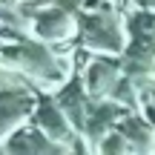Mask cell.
<instances>
[{"label":"cell","mask_w":155,"mask_h":155,"mask_svg":"<svg viewBox=\"0 0 155 155\" xmlns=\"http://www.w3.org/2000/svg\"><path fill=\"white\" fill-rule=\"evenodd\" d=\"M0 61L20 72L26 81H35L46 89L63 86L72 75V63L66 55H58L49 46L26 43V40H6L0 43Z\"/></svg>","instance_id":"obj_1"},{"label":"cell","mask_w":155,"mask_h":155,"mask_svg":"<svg viewBox=\"0 0 155 155\" xmlns=\"http://www.w3.org/2000/svg\"><path fill=\"white\" fill-rule=\"evenodd\" d=\"M81 43L89 52H95V58H115L127 55L129 46V32L127 20L121 17V12L109 9V6H95L92 12L81 17Z\"/></svg>","instance_id":"obj_2"},{"label":"cell","mask_w":155,"mask_h":155,"mask_svg":"<svg viewBox=\"0 0 155 155\" xmlns=\"http://www.w3.org/2000/svg\"><path fill=\"white\" fill-rule=\"evenodd\" d=\"M23 17H26L29 29L35 32V38L43 43H63L78 32L81 23L75 20V15L66 9L63 3H46V6H35L26 3L20 6Z\"/></svg>","instance_id":"obj_3"},{"label":"cell","mask_w":155,"mask_h":155,"mask_svg":"<svg viewBox=\"0 0 155 155\" xmlns=\"http://www.w3.org/2000/svg\"><path fill=\"white\" fill-rule=\"evenodd\" d=\"M3 150L6 155H72V147L55 144L49 135H43L38 127H29V124L3 135Z\"/></svg>","instance_id":"obj_4"},{"label":"cell","mask_w":155,"mask_h":155,"mask_svg":"<svg viewBox=\"0 0 155 155\" xmlns=\"http://www.w3.org/2000/svg\"><path fill=\"white\" fill-rule=\"evenodd\" d=\"M35 127L40 129L43 135H49L55 144H63V147H72L75 150V141L81 138L78 129L72 127V121L66 118V112L58 106V101L52 98H43L35 109Z\"/></svg>","instance_id":"obj_5"},{"label":"cell","mask_w":155,"mask_h":155,"mask_svg":"<svg viewBox=\"0 0 155 155\" xmlns=\"http://www.w3.org/2000/svg\"><path fill=\"white\" fill-rule=\"evenodd\" d=\"M152 75H155V72H152Z\"/></svg>","instance_id":"obj_6"}]
</instances>
